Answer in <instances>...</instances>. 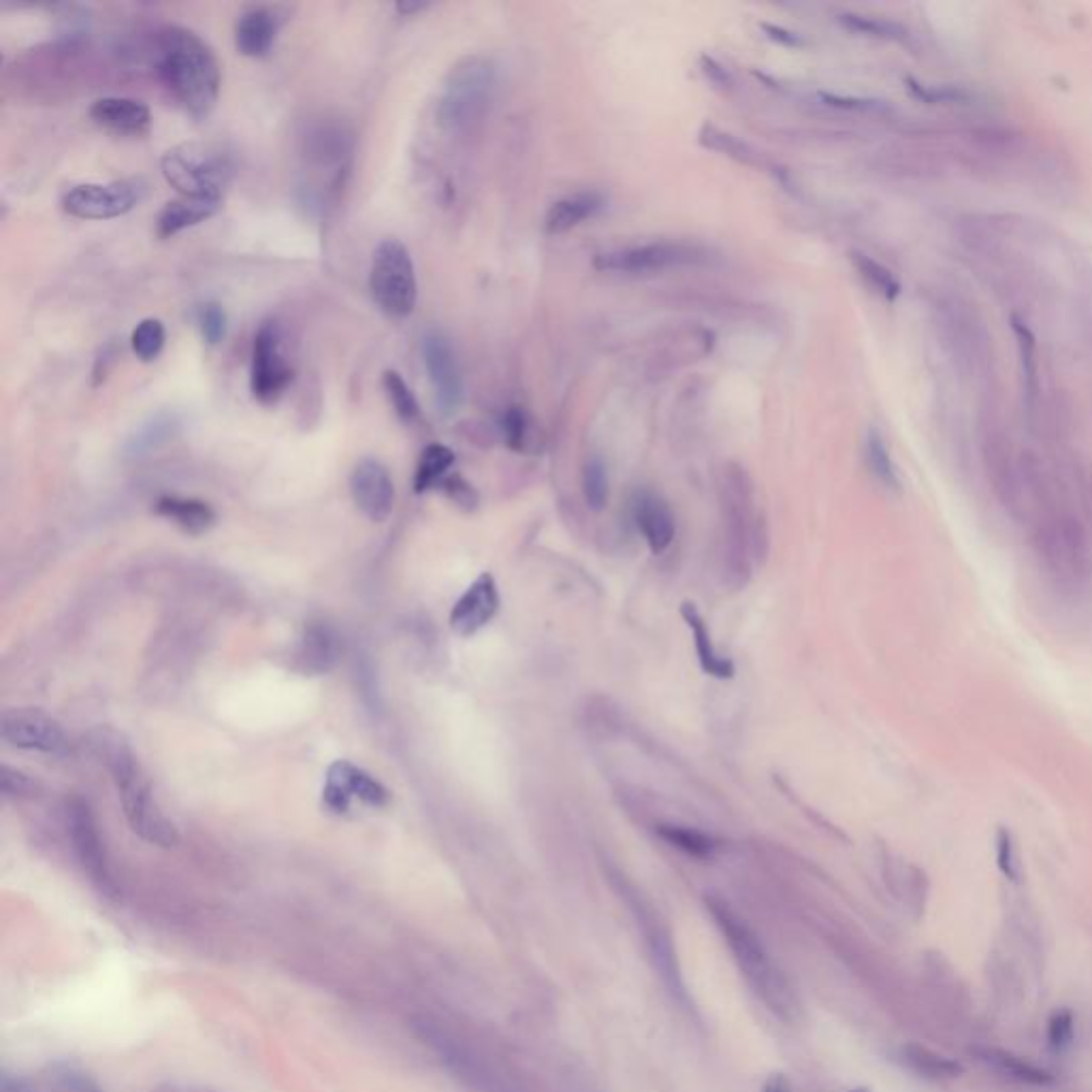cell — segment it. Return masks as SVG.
Listing matches in <instances>:
<instances>
[{
    "mask_svg": "<svg viewBox=\"0 0 1092 1092\" xmlns=\"http://www.w3.org/2000/svg\"><path fill=\"white\" fill-rule=\"evenodd\" d=\"M852 263L858 269V274H860L868 282V285L873 286L879 294H883L886 299H894L901 292L899 282L894 280V276L881 263L870 259V256L852 254Z\"/></svg>",
    "mask_w": 1092,
    "mask_h": 1092,
    "instance_id": "obj_36",
    "label": "cell"
},
{
    "mask_svg": "<svg viewBox=\"0 0 1092 1092\" xmlns=\"http://www.w3.org/2000/svg\"><path fill=\"white\" fill-rule=\"evenodd\" d=\"M196 323H199L201 338L205 339V343H210V346H218V343L225 339L229 318L225 308L218 301L203 303L199 312H196Z\"/></svg>",
    "mask_w": 1092,
    "mask_h": 1092,
    "instance_id": "obj_37",
    "label": "cell"
},
{
    "mask_svg": "<svg viewBox=\"0 0 1092 1092\" xmlns=\"http://www.w3.org/2000/svg\"><path fill=\"white\" fill-rule=\"evenodd\" d=\"M339 655V643L336 632L327 623H312L305 628L297 661L299 668L308 674H327L334 670Z\"/></svg>",
    "mask_w": 1092,
    "mask_h": 1092,
    "instance_id": "obj_23",
    "label": "cell"
},
{
    "mask_svg": "<svg viewBox=\"0 0 1092 1092\" xmlns=\"http://www.w3.org/2000/svg\"><path fill=\"white\" fill-rule=\"evenodd\" d=\"M220 205H223L220 199H199V196H180L176 201H169L158 214L156 235L161 239L176 237L178 233L216 216Z\"/></svg>",
    "mask_w": 1092,
    "mask_h": 1092,
    "instance_id": "obj_20",
    "label": "cell"
},
{
    "mask_svg": "<svg viewBox=\"0 0 1092 1092\" xmlns=\"http://www.w3.org/2000/svg\"><path fill=\"white\" fill-rule=\"evenodd\" d=\"M158 76L176 101L194 118L212 112L220 92V67L214 52L192 30L169 26L158 36Z\"/></svg>",
    "mask_w": 1092,
    "mask_h": 1092,
    "instance_id": "obj_1",
    "label": "cell"
},
{
    "mask_svg": "<svg viewBox=\"0 0 1092 1092\" xmlns=\"http://www.w3.org/2000/svg\"><path fill=\"white\" fill-rule=\"evenodd\" d=\"M165 325L158 321V318H145L137 327L132 331V352L137 354V357L145 363L156 361L158 354L163 352L165 348Z\"/></svg>",
    "mask_w": 1092,
    "mask_h": 1092,
    "instance_id": "obj_34",
    "label": "cell"
},
{
    "mask_svg": "<svg viewBox=\"0 0 1092 1092\" xmlns=\"http://www.w3.org/2000/svg\"><path fill=\"white\" fill-rule=\"evenodd\" d=\"M762 28H764V32L768 34V39L777 41V43H781V45H785V47H801V45H805V41L801 39V36L796 34V32H792V30H788V28L775 26V24H762Z\"/></svg>",
    "mask_w": 1092,
    "mask_h": 1092,
    "instance_id": "obj_46",
    "label": "cell"
},
{
    "mask_svg": "<svg viewBox=\"0 0 1092 1092\" xmlns=\"http://www.w3.org/2000/svg\"><path fill=\"white\" fill-rule=\"evenodd\" d=\"M67 828L81 866L85 873L92 877L101 888L112 886V877H109V864L105 845L101 839V832L96 826V817L92 813L90 805L81 799H71L67 803Z\"/></svg>",
    "mask_w": 1092,
    "mask_h": 1092,
    "instance_id": "obj_13",
    "label": "cell"
},
{
    "mask_svg": "<svg viewBox=\"0 0 1092 1092\" xmlns=\"http://www.w3.org/2000/svg\"><path fill=\"white\" fill-rule=\"evenodd\" d=\"M657 837L661 841H666L672 848H677L679 852L698 858V860H708V858H713L717 848H719V841L710 837L706 832H701L696 828L690 826H679V824H659L655 828Z\"/></svg>",
    "mask_w": 1092,
    "mask_h": 1092,
    "instance_id": "obj_26",
    "label": "cell"
},
{
    "mask_svg": "<svg viewBox=\"0 0 1092 1092\" xmlns=\"http://www.w3.org/2000/svg\"><path fill=\"white\" fill-rule=\"evenodd\" d=\"M114 357H116V348H114V343H109V346H105V348L101 350V354H98V359H96V367H94V385H101V380H105V376H107V363H112Z\"/></svg>",
    "mask_w": 1092,
    "mask_h": 1092,
    "instance_id": "obj_47",
    "label": "cell"
},
{
    "mask_svg": "<svg viewBox=\"0 0 1092 1092\" xmlns=\"http://www.w3.org/2000/svg\"><path fill=\"white\" fill-rule=\"evenodd\" d=\"M96 750L112 772L130 830L158 848H176L180 841L178 828L158 806L130 745L116 732H101Z\"/></svg>",
    "mask_w": 1092,
    "mask_h": 1092,
    "instance_id": "obj_2",
    "label": "cell"
},
{
    "mask_svg": "<svg viewBox=\"0 0 1092 1092\" xmlns=\"http://www.w3.org/2000/svg\"><path fill=\"white\" fill-rule=\"evenodd\" d=\"M634 519L653 555L664 553L672 545L674 534H677V521H674L670 506L659 495L647 494V491L638 495L634 504Z\"/></svg>",
    "mask_w": 1092,
    "mask_h": 1092,
    "instance_id": "obj_18",
    "label": "cell"
},
{
    "mask_svg": "<svg viewBox=\"0 0 1092 1092\" xmlns=\"http://www.w3.org/2000/svg\"><path fill=\"white\" fill-rule=\"evenodd\" d=\"M383 387L387 390V397L390 401L392 410L399 416L403 423H414L421 416V406L416 401L412 389L406 385V380L401 374L387 370L383 376Z\"/></svg>",
    "mask_w": 1092,
    "mask_h": 1092,
    "instance_id": "obj_33",
    "label": "cell"
},
{
    "mask_svg": "<svg viewBox=\"0 0 1092 1092\" xmlns=\"http://www.w3.org/2000/svg\"><path fill=\"white\" fill-rule=\"evenodd\" d=\"M821 98H824L828 105H834V107H848V109L877 107L873 101H860V98H843V96H834V94H821Z\"/></svg>",
    "mask_w": 1092,
    "mask_h": 1092,
    "instance_id": "obj_48",
    "label": "cell"
},
{
    "mask_svg": "<svg viewBox=\"0 0 1092 1092\" xmlns=\"http://www.w3.org/2000/svg\"><path fill=\"white\" fill-rule=\"evenodd\" d=\"M866 463L881 485H886L888 489L901 487L897 468H894L890 450L886 446V440H883V436L877 432V429H868L866 434Z\"/></svg>",
    "mask_w": 1092,
    "mask_h": 1092,
    "instance_id": "obj_31",
    "label": "cell"
},
{
    "mask_svg": "<svg viewBox=\"0 0 1092 1092\" xmlns=\"http://www.w3.org/2000/svg\"><path fill=\"white\" fill-rule=\"evenodd\" d=\"M178 429H180V421L174 412H158L150 416V419L134 429V434L129 438L125 446L127 457L139 459L150 455L152 450L163 446L167 440L174 438Z\"/></svg>",
    "mask_w": 1092,
    "mask_h": 1092,
    "instance_id": "obj_25",
    "label": "cell"
},
{
    "mask_svg": "<svg viewBox=\"0 0 1092 1092\" xmlns=\"http://www.w3.org/2000/svg\"><path fill=\"white\" fill-rule=\"evenodd\" d=\"M975 1057L981 1065H986L990 1071L999 1073L1001 1077L1010 1079V1082L1026 1084V1086H1052L1057 1079L1046 1069H1041L1035 1063H1030L1010 1050L1001 1048H975Z\"/></svg>",
    "mask_w": 1092,
    "mask_h": 1092,
    "instance_id": "obj_21",
    "label": "cell"
},
{
    "mask_svg": "<svg viewBox=\"0 0 1092 1092\" xmlns=\"http://www.w3.org/2000/svg\"><path fill=\"white\" fill-rule=\"evenodd\" d=\"M145 194L139 180L112 183H81L69 190L63 199L65 212L81 220H112L129 214Z\"/></svg>",
    "mask_w": 1092,
    "mask_h": 1092,
    "instance_id": "obj_9",
    "label": "cell"
},
{
    "mask_svg": "<svg viewBox=\"0 0 1092 1092\" xmlns=\"http://www.w3.org/2000/svg\"><path fill=\"white\" fill-rule=\"evenodd\" d=\"M350 495L367 519L383 523L390 517L395 504V485L383 463L361 459L350 474Z\"/></svg>",
    "mask_w": 1092,
    "mask_h": 1092,
    "instance_id": "obj_14",
    "label": "cell"
},
{
    "mask_svg": "<svg viewBox=\"0 0 1092 1092\" xmlns=\"http://www.w3.org/2000/svg\"><path fill=\"white\" fill-rule=\"evenodd\" d=\"M0 739L9 747L41 754H60L67 739L60 723L41 708H9L0 717Z\"/></svg>",
    "mask_w": 1092,
    "mask_h": 1092,
    "instance_id": "obj_10",
    "label": "cell"
},
{
    "mask_svg": "<svg viewBox=\"0 0 1092 1092\" xmlns=\"http://www.w3.org/2000/svg\"><path fill=\"white\" fill-rule=\"evenodd\" d=\"M606 207V199L599 192L583 190L563 196L548 207L545 218V229L548 235H561L576 227H581L587 220L596 218Z\"/></svg>",
    "mask_w": 1092,
    "mask_h": 1092,
    "instance_id": "obj_19",
    "label": "cell"
},
{
    "mask_svg": "<svg viewBox=\"0 0 1092 1092\" xmlns=\"http://www.w3.org/2000/svg\"><path fill=\"white\" fill-rule=\"evenodd\" d=\"M841 24L845 28H850L854 32L881 36V39H901V36L905 34V30L899 26V24L866 18V16H856V14H843Z\"/></svg>",
    "mask_w": 1092,
    "mask_h": 1092,
    "instance_id": "obj_39",
    "label": "cell"
},
{
    "mask_svg": "<svg viewBox=\"0 0 1092 1092\" xmlns=\"http://www.w3.org/2000/svg\"><path fill=\"white\" fill-rule=\"evenodd\" d=\"M856 1092H866V1090H856Z\"/></svg>",
    "mask_w": 1092,
    "mask_h": 1092,
    "instance_id": "obj_52",
    "label": "cell"
},
{
    "mask_svg": "<svg viewBox=\"0 0 1092 1092\" xmlns=\"http://www.w3.org/2000/svg\"><path fill=\"white\" fill-rule=\"evenodd\" d=\"M305 145H308L310 158L321 165H331L339 163L350 152V137L339 127L318 125L308 132Z\"/></svg>",
    "mask_w": 1092,
    "mask_h": 1092,
    "instance_id": "obj_29",
    "label": "cell"
},
{
    "mask_svg": "<svg viewBox=\"0 0 1092 1092\" xmlns=\"http://www.w3.org/2000/svg\"><path fill=\"white\" fill-rule=\"evenodd\" d=\"M442 489L446 491V495L455 501V504L463 508H474L478 504L476 491L472 489L470 483H465L461 476H448L446 481L442 483Z\"/></svg>",
    "mask_w": 1092,
    "mask_h": 1092,
    "instance_id": "obj_44",
    "label": "cell"
},
{
    "mask_svg": "<svg viewBox=\"0 0 1092 1092\" xmlns=\"http://www.w3.org/2000/svg\"><path fill=\"white\" fill-rule=\"evenodd\" d=\"M1082 536L1077 530H1052L1046 536V555L1063 570H1075L1082 559Z\"/></svg>",
    "mask_w": 1092,
    "mask_h": 1092,
    "instance_id": "obj_32",
    "label": "cell"
},
{
    "mask_svg": "<svg viewBox=\"0 0 1092 1092\" xmlns=\"http://www.w3.org/2000/svg\"><path fill=\"white\" fill-rule=\"evenodd\" d=\"M90 118L101 129L127 134V137H141L152 127V114L147 105L125 96L98 98L90 107Z\"/></svg>",
    "mask_w": 1092,
    "mask_h": 1092,
    "instance_id": "obj_16",
    "label": "cell"
},
{
    "mask_svg": "<svg viewBox=\"0 0 1092 1092\" xmlns=\"http://www.w3.org/2000/svg\"><path fill=\"white\" fill-rule=\"evenodd\" d=\"M997 866L1010 881H1020V864H1017L1015 843L1008 828L997 830Z\"/></svg>",
    "mask_w": 1092,
    "mask_h": 1092,
    "instance_id": "obj_42",
    "label": "cell"
},
{
    "mask_svg": "<svg viewBox=\"0 0 1092 1092\" xmlns=\"http://www.w3.org/2000/svg\"><path fill=\"white\" fill-rule=\"evenodd\" d=\"M397 9L401 11V14H414V11L425 9V5H406V3H401V5H397Z\"/></svg>",
    "mask_w": 1092,
    "mask_h": 1092,
    "instance_id": "obj_51",
    "label": "cell"
},
{
    "mask_svg": "<svg viewBox=\"0 0 1092 1092\" xmlns=\"http://www.w3.org/2000/svg\"><path fill=\"white\" fill-rule=\"evenodd\" d=\"M158 517H163L171 523L182 527L183 532L192 536L205 534L216 523V512L207 501L192 499V497H178V495H165L156 501L154 506Z\"/></svg>",
    "mask_w": 1092,
    "mask_h": 1092,
    "instance_id": "obj_24",
    "label": "cell"
},
{
    "mask_svg": "<svg viewBox=\"0 0 1092 1092\" xmlns=\"http://www.w3.org/2000/svg\"><path fill=\"white\" fill-rule=\"evenodd\" d=\"M3 1092H36V1090L24 1086L20 1082H11L9 1077H3Z\"/></svg>",
    "mask_w": 1092,
    "mask_h": 1092,
    "instance_id": "obj_50",
    "label": "cell"
},
{
    "mask_svg": "<svg viewBox=\"0 0 1092 1092\" xmlns=\"http://www.w3.org/2000/svg\"><path fill=\"white\" fill-rule=\"evenodd\" d=\"M455 463V452L444 444H429L416 465L414 474V491L416 494H425V491L442 487V483L448 478V470Z\"/></svg>",
    "mask_w": 1092,
    "mask_h": 1092,
    "instance_id": "obj_28",
    "label": "cell"
},
{
    "mask_svg": "<svg viewBox=\"0 0 1092 1092\" xmlns=\"http://www.w3.org/2000/svg\"><path fill=\"white\" fill-rule=\"evenodd\" d=\"M702 259L704 252L698 245L683 241H655L599 254L596 256L594 267L599 269V272L638 276L692 265Z\"/></svg>",
    "mask_w": 1092,
    "mask_h": 1092,
    "instance_id": "obj_7",
    "label": "cell"
},
{
    "mask_svg": "<svg viewBox=\"0 0 1092 1092\" xmlns=\"http://www.w3.org/2000/svg\"><path fill=\"white\" fill-rule=\"evenodd\" d=\"M323 801L334 813H346L352 801L385 806L389 803V792L370 772L346 762V759H339V762L331 764L327 772Z\"/></svg>",
    "mask_w": 1092,
    "mask_h": 1092,
    "instance_id": "obj_12",
    "label": "cell"
},
{
    "mask_svg": "<svg viewBox=\"0 0 1092 1092\" xmlns=\"http://www.w3.org/2000/svg\"><path fill=\"white\" fill-rule=\"evenodd\" d=\"M698 141H701L704 147H708V150L719 152L721 156H728L741 165L747 167L762 165V156H759L757 150H754L750 143L715 125H704L701 132H698Z\"/></svg>",
    "mask_w": 1092,
    "mask_h": 1092,
    "instance_id": "obj_27",
    "label": "cell"
},
{
    "mask_svg": "<svg viewBox=\"0 0 1092 1092\" xmlns=\"http://www.w3.org/2000/svg\"><path fill=\"white\" fill-rule=\"evenodd\" d=\"M764 1092H792V1090H790L788 1079H785L783 1075L777 1073V1075H770V1077H768V1082H766V1086H764Z\"/></svg>",
    "mask_w": 1092,
    "mask_h": 1092,
    "instance_id": "obj_49",
    "label": "cell"
},
{
    "mask_svg": "<svg viewBox=\"0 0 1092 1092\" xmlns=\"http://www.w3.org/2000/svg\"><path fill=\"white\" fill-rule=\"evenodd\" d=\"M903 1054L911 1069L926 1077H959L964 1071V1066L959 1061L941 1057V1054L922 1046H907Z\"/></svg>",
    "mask_w": 1092,
    "mask_h": 1092,
    "instance_id": "obj_30",
    "label": "cell"
},
{
    "mask_svg": "<svg viewBox=\"0 0 1092 1092\" xmlns=\"http://www.w3.org/2000/svg\"><path fill=\"white\" fill-rule=\"evenodd\" d=\"M163 176L180 196L220 199L231 180L229 158L199 143H183L163 156Z\"/></svg>",
    "mask_w": 1092,
    "mask_h": 1092,
    "instance_id": "obj_5",
    "label": "cell"
},
{
    "mask_svg": "<svg viewBox=\"0 0 1092 1092\" xmlns=\"http://www.w3.org/2000/svg\"><path fill=\"white\" fill-rule=\"evenodd\" d=\"M292 365L282 352V336L276 323H263L252 343V395L265 406H272L292 383Z\"/></svg>",
    "mask_w": 1092,
    "mask_h": 1092,
    "instance_id": "obj_8",
    "label": "cell"
},
{
    "mask_svg": "<svg viewBox=\"0 0 1092 1092\" xmlns=\"http://www.w3.org/2000/svg\"><path fill=\"white\" fill-rule=\"evenodd\" d=\"M501 427H504L508 446L514 450H521L525 446L527 432H530V421H527L525 410L519 406L508 408L504 419H501Z\"/></svg>",
    "mask_w": 1092,
    "mask_h": 1092,
    "instance_id": "obj_43",
    "label": "cell"
},
{
    "mask_svg": "<svg viewBox=\"0 0 1092 1092\" xmlns=\"http://www.w3.org/2000/svg\"><path fill=\"white\" fill-rule=\"evenodd\" d=\"M495 67L485 56H470L448 73L438 103V125L448 132L472 129L485 116L495 92Z\"/></svg>",
    "mask_w": 1092,
    "mask_h": 1092,
    "instance_id": "obj_4",
    "label": "cell"
},
{
    "mask_svg": "<svg viewBox=\"0 0 1092 1092\" xmlns=\"http://www.w3.org/2000/svg\"><path fill=\"white\" fill-rule=\"evenodd\" d=\"M583 494L587 506L592 510H602L608 504V472L602 459L592 457L585 463L583 470Z\"/></svg>",
    "mask_w": 1092,
    "mask_h": 1092,
    "instance_id": "obj_35",
    "label": "cell"
},
{
    "mask_svg": "<svg viewBox=\"0 0 1092 1092\" xmlns=\"http://www.w3.org/2000/svg\"><path fill=\"white\" fill-rule=\"evenodd\" d=\"M370 288L378 308L385 314L403 318L414 312L419 286L412 256L399 239L380 241L374 252Z\"/></svg>",
    "mask_w": 1092,
    "mask_h": 1092,
    "instance_id": "obj_6",
    "label": "cell"
},
{
    "mask_svg": "<svg viewBox=\"0 0 1092 1092\" xmlns=\"http://www.w3.org/2000/svg\"><path fill=\"white\" fill-rule=\"evenodd\" d=\"M423 359L434 387V399L442 416H452L463 403V376L457 354L440 331H429L423 339Z\"/></svg>",
    "mask_w": 1092,
    "mask_h": 1092,
    "instance_id": "obj_11",
    "label": "cell"
},
{
    "mask_svg": "<svg viewBox=\"0 0 1092 1092\" xmlns=\"http://www.w3.org/2000/svg\"><path fill=\"white\" fill-rule=\"evenodd\" d=\"M282 16L272 7H252L241 14L235 26L237 52L248 58H263L278 39Z\"/></svg>",
    "mask_w": 1092,
    "mask_h": 1092,
    "instance_id": "obj_17",
    "label": "cell"
},
{
    "mask_svg": "<svg viewBox=\"0 0 1092 1092\" xmlns=\"http://www.w3.org/2000/svg\"><path fill=\"white\" fill-rule=\"evenodd\" d=\"M710 913H713L717 926L721 928L723 937H726L728 946L734 954V961L739 962L743 975L750 981L752 988L757 992L768 1008L779 1014L788 1015L794 1012V999L792 992L785 984V979L768 959L762 943L747 928L743 919L736 917L726 903L717 899H706Z\"/></svg>",
    "mask_w": 1092,
    "mask_h": 1092,
    "instance_id": "obj_3",
    "label": "cell"
},
{
    "mask_svg": "<svg viewBox=\"0 0 1092 1092\" xmlns=\"http://www.w3.org/2000/svg\"><path fill=\"white\" fill-rule=\"evenodd\" d=\"M701 69H702V73H704V78H706L710 83L719 85V88H730V85H732V76H730V73H728L726 69H723V67L717 63L715 58L702 56V58H701Z\"/></svg>",
    "mask_w": 1092,
    "mask_h": 1092,
    "instance_id": "obj_45",
    "label": "cell"
},
{
    "mask_svg": "<svg viewBox=\"0 0 1092 1092\" xmlns=\"http://www.w3.org/2000/svg\"><path fill=\"white\" fill-rule=\"evenodd\" d=\"M1075 1039V1017L1071 1010L1061 1008L1052 1012L1048 1020V1046L1052 1052L1069 1050Z\"/></svg>",
    "mask_w": 1092,
    "mask_h": 1092,
    "instance_id": "obj_38",
    "label": "cell"
},
{
    "mask_svg": "<svg viewBox=\"0 0 1092 1092\" xmlns=\"http://www.w3.org/2000/svg\"><path fill=\"white\" fill-rule=\"evenodd\" d=\"M52 1077L65 1092H103L88 1073L73 1065H56Z\"/></svg>",
    "mask_w": 1092,
    "mask_h": 1092,
    "instance_id": "obj_41",
    "label": "cell"
},
{
    "mask_svg": "<svg viewBox=\"0 0 1092 1092\" xmlns=\"http://www.w3.org/2000/svg\"><path fill=\"white\" fill-rule=\"evenodd\" d=\"M0 790H3L7 799L24 801V799H34V796H39L41 785L36 783V779L26 775V772L5 766L3 777H0Z\"/></svg>",
    "mask_w": 1092,
    "mask_h": 1092,
    "instance_id": "obj_40",
    "label": "cell"
},
{
    "mask_svg": "<svg viewBox=\"0 0 1092 1092\" xmlns=\"http://www.w3.org/2000/svg\"><path fill=\"white\" fill-rule=\"evenodd\" d=\"M681 617H683L687 628H690V632H692L696 655H698V661H701V668L708 674V677H715V679H721V681L732 679L736 674V668L732 664V659L717 653V649L713 645V638H710V630H708V625L702 617V612L698 610V606L694 602H683L681 604Z\"/></svg>",
    "mask_w": 1092,
    "mask_h": 1092,
    "instance_id": "obj_22",
    "label": "cell"
},
{
    "mask_svg": "<svg viewBox=\"0 0 1092 1092\" xmlns=\"http://www.w3.org/2000/svg\"><path fill=\"white\" fill-rule=\"evenodd\" d=\"M499 610V592L497 583L489 572H483L478 579L465 589V594L457 599L450 610V630L457 636L470 638L481 632L491 623Z\"/></svg>",
    "mask_w": 1092,
    "mask_h": 1092,
    "instance_id": "obj_15",
    "label": "cell"
}]
</instances>
